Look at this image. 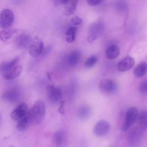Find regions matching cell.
I'll list each match as a JSON object with an SVG mask.
<instances>
[{"label": "cell", "mask_w": 147, "mask_h": 147, "mask_svg": "<svg viewBox=\"0 0 147 147\" xmlns=\"http://www.w3.org/2000/svg\"><path fill=\"white\" fill-rule=\"evenodd\" d=\"M29 111L32 122L37 124L41 123L45 115V106L44 103L42 100H37Z\"/></svg>", "instance_id": "1"}, {"label": "cell", "mask_w": 147, "mask_h": 147, "mask_svg": "<svg viewBox=\"0 0 147 147\" xmlns=\"http://www.w3.org/2000/svg\"><path fill=\"white\" fill-rule=\"evenodd\" d=\"M138 114V110L135 107H131L126 111L125 121L121 127L122 131H126L134 123L137 119Z\"/></svg>", "instance_id": "2"}, {"label": "cell", "mask_w": 147, "mask_h": 147, "mask_svg": "<svg viewBox=\"0 0 147 147\" xmlns=\"http://www.w3.org/2000/svg\"><path fill=\"white\" fill-rule=\"evenodd\" d=\"M104 29V24L101 21H96L92 23L88 30V35L87 40L88 42H92L95 40L102 33Z\"/></svg>", "instance_id": "3"}, {"label": "cell", "mask_w": 147, "mask_h": 147, "mask_svg": "<svg viewBox=\"0 0 147 147\" xmlns=\"http://www.w3.org/2000/svg\"><path fill=\"white\" fill-rule=\"evenodd\" d=\"M47 93L49 100L52 103L60 102L63 98V90L59 86H48L47 87Z\"/></svg>", "instance_id": "4"}, {"label": "cell", "mask_w": 147, "mask_h": 147, "mask_svg": "<svg viewBox=\"0 0 147 147\" xmlns=\"http://www.w3.org/2000/svg\"><path fill=\"white\" fill-rule=\"evenodd\" d=\"M44 43L42 40L38 37H34L29 46V53L33 57H38L43 51Z\"/></svg>", "instance_id": "5"}, {"label": "cell", "mask_w": 147, "mask_h": 147, "mask_svg": "<svg viewBox=\"0 0 147 147\" xmlns=\"http://www.w3.org/2000/svg\"><path fill=\"white\" fill-rule=\"evenodd\" d=\"M14 20L13 12L9 9H5L0 13V27L6 29L11 26Z\"/></svg>", "instance_id": "6"}, {"label": "cell", "mask_w": 147, "mask_h": 147, "mask_svg": "<svg viewBox=\"0 0 147 147\" xmlns=\"http://www.w3.org/2000/svg\"><path fill=\"white\" fill-rule=\"evenodd\" d=\"M142 131V130L138 127H135L130 131L127 138L130 147H138L141 140Z\"/></svg>", "instance_id": "7"}, {"label": "cell", "mask_w": 147, "mask_h": 147, "mask_svg": "<svg viewBox=\"0 0 147 147\" xmlns=\"http://www.w3.org/2000/svg\"><path fill=\"white\" fill-rule=\"evenodd\" d=\"M99 87L103 92L106 94H113L118 90L117 84L110 79L102 80L99 84Z\"/></svg>", "instance_id": "8"}, {"label": "cell", "mask_w": 147, "mask_h": 147, "mask_svg": "<svg viewBox=\"0 0 147 147\" xmlns=\"http://www.w3.org/2000/svg\"><path fill=\"white\" fill-rule=\"evenodd\" d=\"M110 129V123L105 120L99 121L94 126L93 129L94 134L97 137H103L109 131Z\"/></svg>", "instance_id": "9"}, {"label": "cell", "mask_w": 147, "mask_h": 147, "mask_svg": "<svg viewBox=\"0 0 147 147\" xmlns=\"http://www.w3.org/2000/svg\"><path fill=\"white\" fill-rule=\"evenodd\" d=\"M135 64L134 59L131 56H126L118 63L117 69L119 72H125L131 69Z\"/></svg>", "instance_id": "10"}, {"label": "cell", "mask_w": 147, "mask_h": 147, "mask_svg": "<svg viewBox=\"0 0 147 147\" xmlns=\"http://www.w3.org/2000/svg\"><path fill=\"white\" fill-rule=\"evenodd\" d=\"M29 111L27 105L25 103L20 104L10 114V117L14 121H19Z\"/></svg>", "instance_id": "11"}, {"label": "cell", "mask_w": 147, "mask_h": 147, "mask_svg": "<svg viewBox=\"0 0 147 147\" xmlns=\"http://www.w3.org/2000/svg\"><path fill=\"white\" fill-rule=\"evenodd\" d=\"M21 96L20 91L17 88H12L5 92L2 95V98L9 102H16L19 100Z\"/></svg>", "instance_id": "12"}, {"label": "cell", "mask_w": 147, "mask_h": 147, "mask_svg": "<svg viewBox=\"0 0 147 147\" xmlns=\"http://www.w3.org/2000/svg\"><path fill=\"white\" fill-rule=\"evenodd\" d=\"M22 71V67L21 65H16L11 68L10 69L5 72L3 75L5 79L10 80L18 77Z\"/></svg>", "instance_id": "13"}, {"label": "cell", "mask_w": 147, "mask_h": 147, "mask_svg": "<svg viewBox=\"0 0 147 147\" xmlns=\"http://www.w3.org/2000/svg\"><path fill=\"white\" fill-rule=\"evenodd\" d=\"M80 59V53L79 51L74 50L70 52L67 56V64L71 67L76 66Z\"/></svg>", "instance_id": "14"}, {"label": "cell", "mask_w": 147, "mask_h": 147, "mask_svg": "<svg viewBox=\"0 0 147 147\" xmlns=\"http://www.w3.org/2000/svg\"><path fill=\"white\" fill-rule=\"evenodd\" d=\"M31 41L32 39L30 36L22 34L17 37L16 40V45L19 48L25 49L29 46Z\"/></svg>", "instance_id": "15"}, {"label": "cell", "mask_w": 147, "mask_h": 147, "mask_svg": "<svg viewBox=\"0 0 147 147\" xmlns=\"http://www.w3.org/2000/svg\"><path fill=\"white\" fill-rule=\"evenodd\" d=\"M120 53V48L116 44H111L109 45L105 52V55L107 59L112 60L116 59Z\"/></svg>", "instance_id": "16"}, {"label": "cell", "mask_w": 147, "mask_h": 147, "mask_svg": "<svg viewBox=\"0 0 147 147\" xmlns=\"http://www.w3.org/2000/svg\"><path fill=\"white\" fill-rule=\"evenodd\" d=\"M32 123L31 117L29 114V111L21 119H20L16 126V127L19 131H23L26 129L30 124Z\"/></svg>", "instance_id": "17"}, {"label": "cell", "mask_w": 147, "mask_h": 147, "mask_svg": "<svg viewBox=\"0 0 147 147\" xmlns=\"http://www.w3.org/2000/svg\"><path fill=\"white\" fill-rule=\"evenodd\" d=\"M91 109L88 105H82L80 106L77 111V115L79 119L82 121H86L88 119L91 115Z\"/></svg>", "instance_id": "18"}, {"label": "cell", "mask_w": 147, "mask_h": 147, "mask_svg": "<svg viewBox=\"0 0 147 147\" xmlns=\"http://www.w3.org/2000/svg\"><path fill=\"white\" fill-rule=\"evenodd\" d=\"M53 143L55 147H63L65 141V134L63 130L55 132L52 138Z\"/></svg>", "instance_id": "19"}, {"label": "cell", "mask_w": 147, "mask_h": 147, "mask_svg": "<svg viewBox=\"0 0 147 147\" xmlns=\"http://www.w3.org/2000/svg\"><path fill=\"white\" fill-rule=\"evenodd\" d=\"M78 1L77 0H71L68 1V2L65 4L64 14L66 16H69L73 14L76 10V6L78 5Z\"/></svg>", "instance_id": "20"}, {"label": "cell", "mask_w": 147, "mask_h": 147, "mask_svg": "<svg viewBox=\"0 0 147 147\" xmlns=\"http://www.w3.org/2000/svg\"><path fill=\"white\" fill-rule=\"evenodd\" d=\"M18 61H19V58L16 57V58L12 59L11 60H10L9 61H7V62L5 61V62L2 63L0 65L1 72L3 75L7 71L13 67L16 66L17 64V63H18Z\"/></svg>", "instance_id": "21"}, {"label": "cell", "mask_w": 147, "mask_h": 147, "mask_svg": "<svg viewBox=\"0 0 147 147\" xmlns=\"http://www.w3.org/2000/svg\"><path fill=\"white\" fill-rule=\"evenodd\" d=\"M146 72V63L145 61L140 63L134 69L133 74L137 78L144 76Z\"/></svg>", "instance_id": "22"}, {"label": "cell", "mask_w": 147, "mask_h": 147, "mask_svg": "<svg viewBox=\"0 0 147 147\" xmlns=\"http://www.w3.org/2000/svg\"><path fill=\"white\" fill-rule=\"evenodd\" d=\"M77 28L75 26H70L65 32V40L67 42H73L76 38Z\"/></svg>", "instance_id": "23"}, {"label": "cell", "mask_w": 147, "mask_h": 147, "mask_svg": "<svg viewBox=\"0 0 147 147\" xmlns=\"http://www.w3.org/2000/svg\"><path fill=\"white\" fill-rule=\"evenodd\" d=\"M137 121L139 123V127L142 130H145L147 126V114L145 110H143L138 114Z\"/></svg>", "instance_id": "24"}, {"label": "cell", "mask_w": 147, "mask_h": 147, "mask_svg": "<svg viewBox=\"0 0 147 147\" xmlns=\"http://www.w3.org/2000/svg\"><path fill=\"white\" fill-rule=\"evenodd\" d=\"M16 29H5L0 32V39L2 41H6L11 37L13 34L17 33Z\"/></svg>", "instance_id": "25"}, {"label": "cell", "mask_w": 147, "mask_h": 147, "mask_svg": "<svg viewBox=\"0 0 147 147\" xmlns=\"http://www.w3.org/2000/svg\"><path fill=\"white\" fill-rule=\"evenodd\" d=\"M98 61V58L95 56H91L86 61L84 65L86 68H91L95 65Z\"/></svg>", "instance_id": "26"}, {"label": "cell", "mask_w": 147, "mask_h": 147, "mask_svg": "<svg viewBox=\"0 0 147 147\" xmlns=\"http://www.w3.org/2000/svg\"><path fill=\"white\" fill-rule=\"evenodd\" d=\"M139 91L142 94H146L147 92V82L146 80H145L142 82L139 86Z\"/></svg>", "instance_id": "27"}, {"label": "cell", "mask_w": 147, "mask_h": 147, "mask_svg": "<svg viewBox=\"0 0 147 147\" xmlns=\"http://www.w3.org/2000/svg\"><path fill=\"white\" fill-rule=\"evenodd\" d=\"M82 22V20L81 19L80 17H79L78 16H74L71 18V23L75 25V26H77L80 25L81 23Z\"/></svg>", "instance_id": "28"}, {"label": "cell", "mask_w": 147, "mask_h": 147, "mask_svg": "<svg viewBox=\"0 0 147 147\" xmlns=\"http://www.w3.org/2000/svg\"><path fill=\"white\" fill-rule=\"evenodd\" d=\"M117 9L119 11H125L126 9V5L123 2H118V3L117 5Z\"/></svg>", "instance_id": "29"}, {"label": "cell", "mask_w": 147, "mask_h": 147, "mask_svg": "<svg viewBox=\"0 0 147 147\" xmlns=\"http://www.w3.org/2000/svg\"><path fill=\"white\" fill-rule=\"evenodd\" d=\"M58 112L63 115L65 113V109H64V100H61L60 102V106L58 109Z\"/></svg>", "instance_id": "30"}, {"label": "cell", "mask_w": 147, "mask_h": 147, "mask_svg": "<svg viewBox=\"0 0 147 147\" xmlns=\"http://www.w3.org/2000/svg\"><path fill=\"white\" fill-rule=\"evenodd\" d=\"M102 1L101 0H87V2L90 6H96L100 4Z\"/></svg>", "instance_id": "31"}, {"label": "cell", "mask_w": 147, "mask_h": 147, "mask_svg": "<svg viewBox=\"0 0 147 147\" xmlns=\"http://www.w3.org/2000/svg\"><path fill=\"white\" fill-rule=\"evenodd\" d=\"M10 147H14V146H13V145H11V146H10Z\"/></svg>", "instance_id": "32"}]
</instances>
